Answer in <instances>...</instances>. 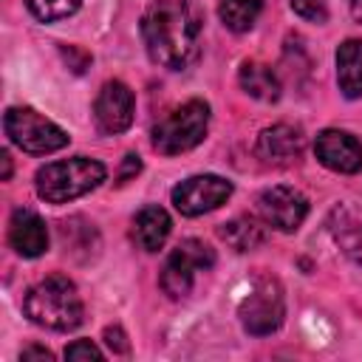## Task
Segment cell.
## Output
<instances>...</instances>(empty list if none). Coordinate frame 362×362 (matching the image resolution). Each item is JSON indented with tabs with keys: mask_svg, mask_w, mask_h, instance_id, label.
Returning <instances> with one entry per match:
<instances>
[{
	"mask_svg": "<svg viewBox=\"0 0 362 362\" xmlns=\"http://www.w3.org/2000/svg\"><path fill=\"white\" fill-rule=\"evenodd\" d=\"M141 40L156 65L184 71L201 51V11L189 0H156L141 17Z\"/></svg>",
	"mask_w": 362,
	"mask_h": 362,
	"instance_id": "cell-1",
	"label": "cell"
},
{
	"mask_svg": "<svg viewBox=\"0 0 362 362\" xmlns=\"http://www.w3.org/2000/svg\"><path fill=\"white\" fill-rule=\"evenodd\" d=\"M23 308L34 325H42L51 331H71L85 317V305L76 286L62 274L45 277L37 286H31L23 300Z\"/></svg>",
	"mask_w": 362,
	"mask_h": 362,
	"instance_id": "cell-2",
	"label": "cell"
},
{
	"mask_svg": "<svg viewBox=\"0 0 362 362\" xmlns=\"http://www.w3.org/2000/svg\"><path fill=\"white\" fill-rule=\"evenodd\" d=\"M105 181V164L74 156L62 161H51L37 170V195L48 204H68Z\"/></svg>",
	"mask_w": 362,
	"mask_h": 362,
	"instance_id": "cell-3",
	"label": "cell"
},
{
	"mask_svg": "<svg viewBox=\"0 0 362 362\" xmlns=\"http://www.w3.org/2000/svg\"><path fill=\"white\" fill-rule=\"evenodd\" d=\"M206 127H209V105L204 99H189L153 124V147L164 156L187 153L204 141Z\"/></svg>",
	"mask_w": 362,
	"mask_h": 362,
	"instance_id": "cell-4",
	"label": "cell"
},
{
	"mask_svg": "<svg viewBox=\"0 0 362 362\" xmlns=\"http://www.w3.org/2000/svg\"><path fill=\"white\" fill-rule=\"evenodd\" d=\"M3 127H6V136L20 150L34 156H45L68 144V133L51 119H45L42 113H37L34 107H8L3 116Z\"/></svg>",
	"mask_w": 362,
	"mask_h": 362,
	"instance_id": "cell-5",
	"label": "cell"
},
{
	"mask_svg": "<svg viewBox=\"0 0 362 362\" xmlns=\"http://www.w3.org/2000/svg\"><path fill=\"white\" fill-rule=\"evenodd\" d=\"M212 263H215V252L204 240H195V238L181 240L170 252V257L164 260V269H161V288H164V294L173 297V300L187 297L192 291L195 274L212 269Z\"/></svg>",
	"mask_w": 362,
	"mask_h": 362,
	"instance_id": "cell-6",
	"label": "cell"
},
{
	"mask_svg": "<svg viewBox=\"0 0 362 362\" xmlns=\"http://www.w3.org/2000/svg\"><path fill=\"white\" fill-rule=\"evenodd\" d=\"M286 314V297H283V286L274 277H257L252 291L240 300L238 317L243 322V328L255 337H266L272 331L280 328Z\"/></svg>",
	"mask_w": 362,
	"mask_h": 362,
	"instance_id": "cell-7",
	"label": "cell"
},
{
	"mask_svg": "<svg viewBox=\"0 0 362 362\" xmlns=\"http://www.w3.org/2000/svg\"><path fill=\"white\" fill-rule=\"evenodd\" d=\"M229 195H232V184L221 175H192L178 187H173V204L187 218L218 209L221 204H226Z\"/></svg>",
	"mask_w": 362,
	"mask_h": 362,
	"instance_id": "cell-8",
	"label": "cell"
},
{
	"mask_svg": "<svg viewBox=\"0 0 362 362\" xmlns=\"http://www.w3.org/2000/svg\"><path fill=\"white\" fill-rule=\"evenodd\" d=\"M257 212L266 226L294 232L308 215V198L294 187H269L257 195Z\"/></svg>",
	"mask_w": 362,
	"mask_h": 362,
	"instance_id": "cell-9",
	"label": "cell"
},
{
	"mask_svg": "<svg viewBox=\"0 0 362 362\" xmlns=\"http://www.w3.org/2000/svg\"><path fill=\"white\" fill-rule=\"evenodd\" d=\"M133 110H136V99H133V90L113 79V82H105L96 102H93V119H96V127L102 133H122L133 124Z\"/></svg>",
	"mask_w": 362,
	"mask_h": 362,
	"instance_id": "cell-10",
	"label": "cell"
},
{
	"mask_svg": "<svg viewBox=\"0 0 362 362\" xmlns=\"http://www.w3.org/2000/svg\"><path fill=\"white\" fill-rule=\"evenodd\" d=\"M314 153L320 158V164H325L334 173H359L362 170V141L348 133V130H337L328 127L314 139Z\"/></svg>",
	"mask_w": 362,
	"mask_h": 362,
	"instance_id": "cell-11",
	"label": "cell"
},
{
	"mask_svg": "<svg viewBox=\"0 0 362 362\" xmlns=\"http://www.w3.org/2000/svg\"><path fill=\"white\" fill-rule=\"evenodd\" d=\"M303 147H305V139L300 127H291V124H274L257 136V156L274 167L294 164L303 156Z\"/></svg>",
	"mask_w": 362,
	"mask_h": 362,
	"instance_id": "cell-12",
	"label": "cell"
},
{
	"mask_svg": "<svg viewBox=\"0 0 362 362\" xmlns=\"http://www.w3.org/2000/svg\"><path fill=\"white\" fill-rule=\"evenodd\" d=\"M8 243L23 257H40L48 249V226L31 209H14L8 221Z\"/></svg>",
	"mask_w": 362,
	"mask_h": 362,
	"instance_id": "cell-13",
	"label": "cell"
},
{
	"mask_svg": "<svg viewBox=\"0 0 362 362\" xmlns=\"http://www.w3.org/2000/svg\"><path fill=\"white\" fill-rule=\"evenodd\" d=\"M328 229L337 240V246L362 266V201H345L334 206Z\"/></svg>",
	"mask_w": 362,
	"mask_h": 362,
	"instance_id": "cell-14",
	"label": "cell"
},
{
	"mask_svg": "<svg viewBox=\"0 0 362 362\" xmlns=\"http://www.w3.org/2000/svg\"><path fill=\"white\" fill-rule=\"evenodd\" d=\"M170 226L173 221L161 206H144L133 218V240L144 252H158L170 235Z\"/></svg>",
	"mask_w": 362,
	"mask_h": 362,
	"instance_id": "cell-15",
	"label": "cell"
},
{
	"mask_svg": "<svg viewBox=\"0 0 362 362\" xmlns=\"http://www.w3.org/2000/svg\"><path fill=\"white\" fill-rule=\"evenodd\" d=\"M337 82L348 99L362 96V40H345L337 48Z\"/></svg>",
	"mask_w": 362,
	"mask_h": 362,
	"instance_id": "cell-16",
	"label": "cell"
},
{
	"mask_svg": "<svg viewBox=\"0 0 362 362\" xmlns=\"http://www.w3.org/2000/svg\"><path fill=\"white\" fill-rule=\"evenodd\" d=\"M238 79H240V88H243L249 96L260 99V102H274V99L280 96V79H277V74H274L269 65H263V62H255V59L243 62Z\"/></svg>",
	"mask_w": 362,
	"mask_h": 362,
	"instance_id": "cell-17",
	"label": "cell"
},
{
	"mask_svg": "<svg viewBox=\"0 0 362 362\" xmlns=\"http://www.w3.org/2000/svg\"><path fill=\"white\" fill-rule=\"evenodd\" d=\"M221 238H223L232 249L249 252V249H255V246H260V243L266 240V229H263V223H260L257 218H235V221L223 223Z\"/></svg>",
	"mask_w": 362,
	"mask_h": 362,
	"instance_id": "cell-18",
	"label": "cell"
},
{
	"mask_svg": "<svg viewBox=\"0 0 362 362\" xmlns=\"http://www.w3.org/2000/svg\"><path fill=\"white\" fill-rule=\"evenodd\" d=\"M263 8V0H218V14H221V23L229 28V31H249L257 20Z\"/></svg>",
	"mask_w": 362,
	"mask_h": 362,
	"instance_id": "cell-19",
	"label": "cell"
},
{
	"mask_svg": "<svg viewBox=\"0 0 362 362\" xmlns=\"http://www.w3.org/2000/svg\"><path fill=\"white\" fill-rule=\"evenodd\" d=\"M31 14L42 23H54V20H62V17H71L82 0H25Z\"/></svg>",
	"mask_w": 362,
	"mask_h": 362,
	"instance_id": "cell-20",
	"label": "cell"
},
{
	"mask_svg": "<svg viewBox=\"0 0 362 362\" xmlns=\"http://www.w3.org/2000/svg\"><path fill=\"white\" fill-rule=\"evenodd\" d=\"M294 14H300L308 23H325L328 20V6L325 0H291Z\"/></svg>",
	"mask_w": 362,
	"mask_h": 362,
	"instance_id": "cell-21",
	"label": "cell"
},
{
	"mask_svg": "<svg viewBox=\"0 0 362 362\" xmlns=\"http://www.w3.org/2000/svg\"><path fill=\"white\" fill-rule=\"evenodd\" d=\"M65 359H71V362H76V359H102V351L90 339H76L65 348Z\"/></svg>",
	"mask_w": 362,
	"mask_h": 362,
	"instance_id": "cell-22",
	"label": "cell"
},
{
	"mask_svg": "<svg viewBox=\"0 0 362 362\" xmlns=\"http://www.w3.org/2000/svg\"><path fill=\"white\" fill-rule=\"evenodd\" d=\"M105 337H107V345H110L113 351H119V354H124V351H127L124 334H122L119 328H107V331H105Z\"/></svg>",
	"mask_w": 362,
	"mask_h": 362,
	"instance_id": "cell-23",
	"label": "cell"
},
{
	"mask_svg": "<svg viewBox=\"0 0 362 362\" xmlns=\"http://www.w3.org/2000/svg\"><path fill=\"white\" fill-rule=\"evenodd\" d=\"M23 359H45V362H48V359H51V351L34 345V348H25V351H23Z\"/></svg>",
	"mask_w": 362,
	"mask_h": 362,
	"instance_id": "cell-24",
	"label": "cell"
},
{
	"mask_svg": "<svg viewBox=\"0 0 362 362\" xmlns=\"http://www.w3.org/2000/svg\"><path fill=\"white\" fill-rule=\"evenodd\" d=\"M345 3H348V11L354 14V20L362 23V0H345Z\"/></svg>",
	"mask_w": 362,
	"mask_h": 362,
	"instance_id": "cell-25",
	"label": "cell"
},
{
	"mask_svg": "<svg viewBox=\"0 0 362 362\" xmlns=\"http://www.w3.org/2000/svg\"><path fill=\"white\" fill-rule=\"evenodd\" d=\"M0 158H3V181H6L11 175V158H8V153H3Z\"/></svg>",
	"mask_w": 362,
	"mask_h": 362,
	"instance_id": "cell-26",
	"label": "cell"
}]
</instances>
